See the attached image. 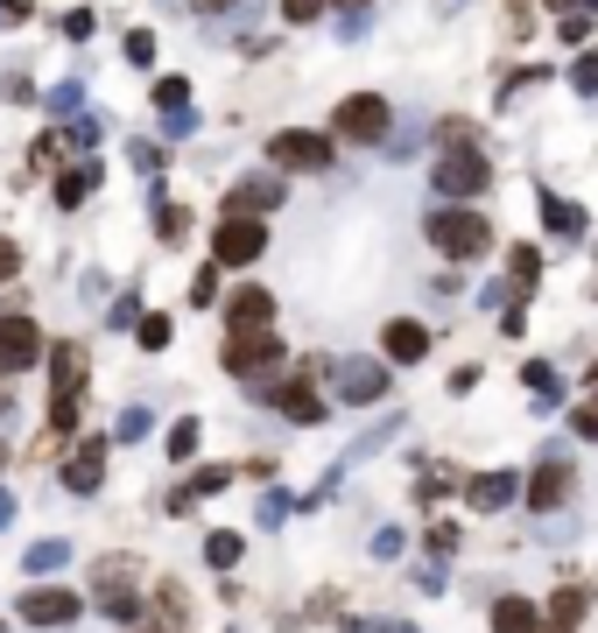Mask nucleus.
I'll use <instances>...</instances> for the list:
<instances>
[{
	"label": "nucleus",
	"instance_id": "1",
	"mask_svg": "<svg viewBox=\"0 0 598 633\" xmlns=\"http://www.w3.org/2000/svg\"><path fill=\"white\" fill-rule=\"evenodd\" d=\"M423 239L444 253V261H478V253L493 247V225H486V211L444 204V211H429V219H423Z\"/></svg>",
	"mask_w": 598,
	"mask_h": 633
},
{
	"label": "nucleus",
	"instance_id": "2",
	"mask_svg": "<svg viewBox=\"0 0 598 633\" xmlns=\"http://www.w3.org/2000/svg\"><path fill=\"white\" fill-rule=\"evenodd\" d=\"M78 387H85V345H50V436L78 430Z\"/></svg>",
	"mask_w": 598,
	"mask_h": 633
},
{
	"label": "nucleus",
	"instance_id": "3",
	"mask_svg": "<svg viewBox=\"0 0 598 633\" xmlns=\"http://www.w3.org/2000/svg\"><path fill=\"white\" fill-rule=\"evenodd\" d=\"M261 253H267V225L261 219H247V211L219 219V233H212V261L219 268H253Z\"/></svg>",
	"mask_w": 598,
	"mask_h": 633
},
{
	"label": "nucleus",
	"instance_id": "4",
	"mask_svg": "<svg viewBox=\"0 0 598 633\" xmlns=\"http://www.w3.org/2000/svg\"><path fill=\"white\" fill-rule=\"evenodd\" d=\"M486 176H493V162L465 141V148H451V156L429 170V184H437V198H478V190H486Z\"/></svg>",
	"mask_w": 598,
	"mask_h": 633
},
{
	"label": "nucleus",
	"instance_id": "5",
	"mask_svg": "<svg viewBox=\"0 0 598 633\" xmlns=\"http://www.w3.org/2000/svg\"><path fill=\"white\" fill-rule=\"evenodd\" d=\"M267 156H275V170H332V134H317V127H282L275 141H267Z\"/></svg>",
	"mask_w": 598,
	"mask_h": 633
},
{
	"label": "nucleus",
	"instance_id": "6",
	"mask_svg": "<svg viewBox=\"0 0 598 633\" xmlns=\"http://www.w3.org/2000/svg\"><path fill=\"white\" fill-rule=\"evenodd\" d=\"M134 563L127 556H107V563H92V584H99V612H113V620H141V592H134Z\"/></svg>",
	"mask_w": 598,
	"mask_h": 633
},
{
	"label": "nucleus",
	"instance_id": "7",
	"mask_svg": "<svg viewBox=\"0 0 598 633\" xmlns=\"http://www.w3.org/2000/svg\"><path fill=\"white\" fill-rule=\"evenodd\" d=\"M338 134H346V141H359V148L387 141V99H373V92L338 99Z\"/></svg>",
	"mask_w": 598,
	"mask_h": 633
},
{
	"label": "nucleus",
	"instance_id": "8",
	"mask_svg": "<svg viewBox=\"0 0 598 633\" xmlns=\"http://www.w3.org/2000/svg\"><path fill=\"white\" fill-rule=\"evenodd\" d=\"M247 387H253L261 401H275L289 422H303V430H310V422H324V395H317L310 381H247Z\"/></svg>",
	"mask_w": 598,
	"mask_h": 633
},
{
	"label": "nucleus",
	"instance_id": "9",
	"mask_svg": "<svg viewBox=\"0 0 598 633\" xmlns=\"http://www.w3.org/2000/svg\"><path fill=\"white\" fill-rule=\"evenodd\" d=\"M521 493H528V507H535V514L563 507V500L577 493V472H571V458H543V464L528 472V486H521Z\"/></svg>",
	"mask_w": 598,
	"mask_h": 633
},
{
	"label": "nucleus",
	"instance_id": "10",
	"mask_svg": "<svg viewBox=\"0 0 598 633\" xmlns=\"http://www.w3.org/2000/svg\"><path fill=\"white\" fill-rule=\"evenodd\" d=\"M42 359V331L28 316H0V373H28Z\"/></svg>",
	"mask_w": 598,
	"mask_h": 633
},
{
	"label": "nucleus",
	"instance_id": "11",
	"mask_svg": "<svg viewBox=\"0 0 598 633\" xmlns=\"http://www.w3.org/2000/svg\"><path fill=\"white\" fill-rule=\"evenodd\" d=\"M387 395V359H346L338 367V401H352V409H366V401Z\"/></svg>",
	"mask_w": 598,
	"mask_h": 633
},
{
	"label": "nucleus",
	"instance_id": "12",
	"mask_svg": "<svg viewBox=\"0 0 598 633\" xmlns=\"http://www.w3.org/2000/svg\"><path fill=\"white\" fill-rule=\"evenodd\" d=\"M275 359H282V338H275V324H261V331H233V338H226V367H233V373L275 367Z\"/></svg>",
	"mask_w": 598,
	"mask_h": 633
},
{
	"label": "nucleus",
	"instance_id": "13",
	"mask_svg": "<svg viewBox=\"0 0 598 633\" xmlns=\"http://www.w3.org/2000/svg\"><path fill=\"white\" fill-rule=\"evenodd\" d=\"M22 620L28 626H71V620H78V592H64V584H36V592L22 598Z\"/></svg>",
	"mask_w": 598,
	"mask_h": 633
},
{
	"label": "nucleus",
	"instance_id": "14",
	"mask_svg": "<svg viewBox=\"0 0 598 633\" xmlns=\"http://www.w3.org/2000/svg\"><path fill=\"white\" fill-rule=\"evenodd\" d=\"M226 324H233V331H261V324H275V296H267L261 282L233 289V296H226Z\"/></svg>",
	"mask_w": 598,
	"mask_h": 633
},
{
	"label": "nucleus",
	"instance_id": "15",
	"mask_svg": "<svg viewBox=\"0 0 598 633\" xmlns=\"http://www.w3.org/2000/svg\"><path fill=\"white\" fill-rule=\"evenodd\" d=\"M99 479H107V444H99V436H85V444L64 458V486L71 493H99Z\"/></svg>",
	"mask_w": 598,
	"mask_h": 633
},
{
	"label": "nucleus",
	"instance_id": "16",
	"mask_svg": "<svg viewBox=\"0 0 598 633\" xmlns=\"http://www.w3.org/2000/svg\"><path fill=\"white\" fill-rule=\"evenodd\" d=\"M381 352L395 359V367H415V359L429 352V331L415 324V316H395V324H387V338H381Z\"/></svg>",
	"mask_w": 598,
	"mask_h": 633
},
{
	"label": "nucleus",
	"instance_id": "17",
	"mask_svg": "<svg viewBox=\"0 0 598 633\" xmlns=\"http://www.w3.org/2000/svg\"><path fill=\"white\" fill-rule=\"evenodd\" d=\"M514 493H521V479H514V472H478L472 486H465V500L478 507V514H500V507L514 500Z\"/></svg>",
	"mask_w": 598,
	"mask_h": 633
},
{
	"label": "nucleus",
	"instance_id": "18",
	"mask_svg": "<svg viewBox=\"0 0 598 633\" xmlns=\"http://www.w3.org/2000/svg\"><path fill=\"white\" fill-rule=\"evenodd\" d=\"M226 479H233V472H226V464H204V472H190V479H184V486H176V493H170V514H184V507H198V500H212V493H219V486H226Z\"/></svg>",
	"mask_w": 598,
	"mask_h": 633
},
{
	"label": "nucleus",
	"instance_id": "19",
	"mask_svg": "<svg viewBox=\"0 0 598 633\" xmlns=\"http://www.w3.org/2000/svg\"><path fill=\"white\" fill-rule=\"evenodd\" d=\"M585 612H591V592H585V584H563V592L549 598V626H557V633L585 626Z\"/></svg>",
	"mask_w": 598,
	"mask_h": 633
},
{
	"label": "nucleus",
	"instance_id": "20",
	"mask_svg": "<svg viewBox=\"0 0 598 633\" xmlns=\"http://www.w3.org/2000/svg\"><path fill=\"white\" fill-rule=\"evenodd\" d=\"M275 204H282V176H247V184L233 190V211H247V219L253 211H275Z\"/></svg>",
	"mask_w": 598,
	"mask_h": 633
},
{
	"label": "nucleus",
	"instance_id": "21",
	"mask_svg": "<svg viewBox=\"0 0 598 633\" xmlns=\"http://www.w3.org/2000/svg\"><path fill=\"white\" fill-rule=\"evenodd\" d=\"M99 190V162H85V170H64V184H57V204L64 211H78L85 198Z\"/></svg>",
	"mask_w": 598,
	"mask_h": 633
},
{
	"label": "nucleus",
	"instance_id": "22",
	"mask_svg": "<svg viewBox=\"0 0 598 633\" xmlns=\"http://www.w3.org/2000/svg\"><path fill=\"white\" fill-rule=\"evenodd\" d=\"M493 626L500 633H535V606L528 598H500V606H493Z\"/></svg>",
	"mask_w": 598,
	"mask_h": 633
},
{
	"label": "nucleus",
	"instance_id": "23",
	"mask_svg": "<svg viewBox=\"0 0 598 633\" xmlns=\"http://www.w3.org/2000/svg\"><path fill=\"white\" fill-rule=\"evenodd\" d=\"M521 381H528V395H535V409H557V395H563V381H557V373H549V367H543V359H535V367H528V373H521Z\"/></svg>",
	"mask_w": 598,
	"mask_h": 633
},
{
	"label": "nucleus",
	"instance_id": "24",
	"mask_svg": "<svg viewBox=\"0 0 598 633\" xmlns=\"http://www.w3.org/2000/svg\"><path fill=\"white\" fill-rule=\"evenodd\" d=\"M204 563H212V570H233V563H239V535H233V528L204 535Z\"/></svg>",
	"mask_w": 598,
	"mask_h": 633
},
{
	"label": "nucleus",
	"instance_id": "25",
	"mask_svg": "<svg viewBox=\"0 0 598 633\" xmlns=\"http://www.w3.org/2000/svg\"><path fill=\"white\" fill-rule=\"evenodd\" d=\"M155 606H162V620H170V626H184V620H190L184 584H176V578H162V584H155Z\"/></svg>",
	"mask_w": 598,
	"mask_h": 633
},
{
	"label": "nucleus",
	"instance_id": "26",
	"mask_svg": "<svg viewBox=\"0 0 598 633\" xmlns=\"http://www.w3.org/2000/svg\"><path fill=\"white\" fill-rule=\"evenodd\" d=\"M543 211H549V233H563V239H577V233H585L577 204H563V198H543Z\"/></svg>",
	"mask_w": 598,
	"mask_h": 633
},
{
	"label": "nucleus",
	"instance_id": "27",
	"mask_svg": "<svg viewBox=\"0 0 598 633\" xmlns=\"http://www.w3.org/2000/svg\"><path fill=\"white\" fill-rule=\"evenodd\" d=\"M198 415H184V422H170V436H162V444H170V458H190V450H198Z\"/></svg>",
	"mask_w": 598,
	"mask_h": 633
},
{
	"label": "nucleus",
	"instance_id": "28",
	"mask_svg": "<svg viewBox=\"0 0 598 633\" xmlns=\"http://www.w3.org/2000/svg\"><path fill=\"white\" fill-rule=\"evenodd\" d=\"M71 563V542H36V549H28V570H36V578H42V570H64Z\"/></svg>",
	"mask_w": 598,
	"mask_h": 633
},
{
	"label": "nucleus",
	"instance_id": "29",
	"mask_svg": "<svg viewBox=\"0 0 598 633\" xmlns=\"http://www.w3.org/2000/svg\"><path fill=\"white\" fill-rule=\"evenodd\" d=\"M184 99H190L184 78H155V105H162V113H184Z\"/></svg>",
	"mask_w": 598,
	"mask_h": 633
},
{
	"label": "nucleus",
	"instance_id": "30",
	"mask_svg": "<svg viewBox=\"0 0 598 633\" xmlns=\"http://www.w3.org/2000/svg\"><path fill=\"white\" fill-rule=\"evenodd\" d=\"M535 275H543V253H535V247H514V289H528Z\"/></svg>",
	"mask_w": 598,
	"mask_h": 633
},
{
	"label": "nucleus",
	"instance_id": "31",
	"mask_svg": "<svg viewBox=\"0 0 598 633\" xmlns=\"http://www.w3.org/2000/svg\"><path fill=\"white\" fill-rule=\"evenodd\" d=\"M134 331H141V345H148V352H162V345H170V316H141Z\"/></svg>",
	"mask_w": 598,
	"mask_h": 633
},
{
	"label": "nucleus",
	"instance_id": "32",
	"mask_svg": "<svg viewBox=\"0 0 598 633\" xmlns=\"http://www.w3.org/2000/svg\"><path fill=\"white\" fill-rule=\"evenodd\" d=\"M148 430H155V415H148V409H127V415H120V436H127V444H141Z\"/></svg>",
	"mask_w": 598,
	"mask_h": 633
},
{
	"label": "nucleus",
	"instance_id": "33",
	"mask_svg": "<svg viewBox=\"0 0 598 633\" xmlns=\"http://www.w3.org/2000/svg\"><path fill=\"white\" fill-rule=\"evenodd\" d=\"M571 85H577V92H598V57H577V64H571Z\"/></svg>",
	"mask_w": 598,
	"mask_h": 633
},
{
	"label": "nucleus",
	"instance_id": "34",
	"mask_svg": "<svg viewBox=\"0 0 598 633\" xmlns=\"http://www.w3.org/2000/svg\"><path fill=\"white\" fill-rule=\"evenodd\" d=\"M127 64H155V36H148V28L127 36Z\"/></svg>",
	"mask_w": 598,
	"mask_h": 633
},
{
	"label": "nucleus",
	"instance_id": "35",
	"mask_svg": "<svg viewBox=\"0 0 598 633\" xmlns=\"http://www.w3.org/2000/svg\"><path fill=\"white\" fill-rule=\"evenodd\" d=\"M190 303H219V275H212V268H198V275H190Z\"/></svg>",
	"mask_w": 598,
	"mask_h": 633
},
{
	"label": "nucleus",
	"instance_id": "36",
	"mask_svg": "<svg viewBox=\"0 0 598 633\" xmlns=\"http://www.w3.org/2000/svg\"><path fill=\"white\" fill-rule=\"evenodd\" d=\"M324 8H332V0H282V14H289V22H317Z\"/></svg>",
	"mask_w": 598,
	"mask_h": 633
},
{
	"label": "nucleus",
	"instance_id": "37",
	"mask_svg": "<svg viewBox=\"0 0 598 633\" xmlns=\"http://www.w3.org/2000/svg\"><path fill=\"white\" fill-rule=\"evenodd\" d=\"M14 268H22V247H14V239L0 233V282H14Z\"/></svg>",
	"mask_w": 598,
	"mask_h": 633
},
{
	"label": "nucleus",
	"instance_id": "38",
	"mask_svg": "<svg viewBox=\"0 0 598 633\" xmlns=\"http://www.w3.org/2000/svg\"><path fill=\"white\" fill-rule=\"evenodd\" d=\"M571 430H577V436H591V444H598V401H585V409L571 415Z\"/></svg>",
	"mask_w": 598,
	"mask_h": 633
},
{
	"label": "nucleus",
	"instance_id": "39",
	"mask_svg": "<svg viewBox=\"0 0 598 633\" xmlns=\"http://www.w3.org/2000/svg\"><path fill=\"white\" fill-rule=\"evenodd\" d=\"M64 36H78V42L92 36V8H71V14H64Z\"/></svg>",
	"mask_w": 598,
	"mask_h": 633
},
{
	"label": "nucleus",
	"instance_id": "40",
	"mask_svg": "<svg viewBox=\"0 0 598 633\" xmlns=\"http://www.w3.org/2000/svg\"><path fill=\"white\" fill-rule=\"evenodd\" d=\"M429 549L451 556V549H458V528H451V521H437V528H429Z\"/></svg>",
	"mask_w": 598,
	"mask_h": 633
},
{
	"label": "nucleus",
	"instance_id": "41",
	"mask_svg": "<svg viewBox=\"0 0 598 633\" xmlns=\"http://www.w3.org/2000/svg\"><path fill=\"white\" fill-rule=\"evenodd\" d=\"M373 556H381V563H395V556H401V535H395V528H381V535H373Z\"/></svg>",
	"mask_w": 598,
	"mask_h": 633
},
{
	"label": "nucleus",
	"instance_id": "42",
	"mask_svg": "<svg viewBox=\"0 0 598 633\" xmlns=\"http://www.w3.org/2000/svg\"><path fill=\"white\" fill-rule=\"evenodd\" d=\"M134 170H148V176H155V170H162V148H148V141H134Z\"/></svg>",
	"mask_w": 598,
	"mask_h": 633
},
{
	"label": "nucleus",
	"instance_id": "43",
	"mask_svg": "<svg viewBox=\"0 0 598 633\" xmlns=\"http://www.w3.org/2000/svg\"><path fill=\"white\" fill-rule=\"evenodd\" d=\"M57 156H64V141H36V156H28V170H50Z\"/></svg>",
	"mask_w": 598,
	"mask_h": 633
},
{
	"label": "nucleus",
	"instance_id": "44",
	"mask_svg": "<svg viewBox=\"0 0 598 633\" xmlns=\"http://www.w3.org/2000/svg\"><path fill=\"white\" fill-rule=\"evenodd\" d=\"M155 225H162V239H184V211H176V204H162Z\"/></svg>",
	"mask_w": 598,
	"mask_h": 633
},
{
	"label": "nucleus",
	"instance_id": "45",
	"mask_svg": "<svg viewBox=\"0 0 598 633\" xmlns=\"http://www.w3.org/2000/svg\"><path fill=\"white\" fill-rule=\"evenodd\" d=\"M549 8H563V14H585V8H591V14H598V0H549Z\"/></svg>",
	"mask_w": 598,
	"mask_h": 633
},
{
	"label": "nucleus",
	"instance_id": "46",
	"mask_svg": "<svg viewBox=\"0 0 598 633\" xmlns=\"http://www.w3.org/2000/svg\"><path fill=\"white\" fill-rule=\"evenodd\" d=\"M14 521V493H0V528H8Z\"/></svg>",
	"mask_w": 598,
	"mask_h": 633
},
{
	"label": "nucleus",
	"instance_id": "47",
	"mask_svg": "<svg viewBox=\"0 0 598 633\" xmlns=\"http://www.w3.org/2000/svg\"><path fill=\"white\" fill-rule=\"evenodd\" d=\"M219 8H233V0H198V14H219Z\"/></svg>",
	"mask_w": 598,
	"mask_h": 633
},
{
	"label": "nucleus",
	"instance_id": "48",
	"mask_svg": "<svg viewBox=\"0 0 598 633\" xmlns=\"http://www.w3.org/2000/svg\"><path fill=\"white\" fill-rule=\"evenodd\" d=\"M0 409H8V387H0Z\"/></svg>",
	"mask_w": 598,
	"mask_h": 633
},
{
	"label": "nucleus",
	"instance_id": "49",
	"mask_svg": "<svg viewBox=\"0 0 598 633\" xmlns=\"http://www.w3.org/2000/svg\"><path fill=\"white\" fill-rule=\"evenodd\" d=\"M0 464H8V450H0Z\"/></svg>",
	"mask_w": 598,
	"mask_h": 633
},
{
	"label": "nucleus",
	"instance_id": "50",
	"mask_svg": "<svg viewBox=\"0 0 598 633\" xmlns=\"http://www.w3.org/2000/svg\"><path fill=\"white\" fill-rule=\"evenodd\" d=\"M346 8H359V0H346Z\"/></svg>",
	"mask_w": 598,
	"mask_h": 633
},
{
	"label": "nucleus",
	"instance_id": "51",
	"mask_svg": "<svg viewBox=\"0 0 598 633\" xmlns=\"http://www.w3.org/2000/svg\"><path fill=\"white\" fill-rule=\"evenodd\" d=\"M535 633H543V626H535ZM549 633H557V626H549Z\"/></svg>",
	"mask_w": 598,
	"mask_h": 633
}]
</instances>
